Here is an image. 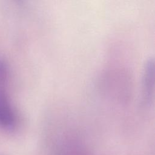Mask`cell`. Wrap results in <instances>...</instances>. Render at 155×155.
<instances>
[{"label": "cell", "mask_w": 155, "mask_h": 155, "mask_svg": "<svg viewBox=\"0 0 155 155\" xmlns=\"http://www.w3.org/2000/svg\"><path fill=\"white\" fill-rule=\"evenodd\" d=\"M154 91V62L149 59L144 68L142 81V96L143 102L148 105L151 102Z\"/></svg>", "instance_id": "cell-2"}, {"label": "cell", "mask_w": 155, "mask_h": 155, "mask_svg": "<svg viewBox=\"0 0 155 155\" xmlns=\"http://www.w3.org/2000/svg\"><path fill=\"white\" fill-rule=\"evenodd\" d=\"M8 77V70L6 64L0 59V89H3Z\"/></svg>", "instance_id": "cell-3"}, {"label": "cell", "mask_w": 155, "mask_h": 155, "mask_svg": "<svg viewBox=\"0 0 155 155\" xmlns=\"http://www.w3.org/2000/svg\"><path fill=\"white\" fill-rule=\"evenodd\" d=\"M16 123V116L11 103L4 90L0 89V128L12 130Z\"/></svg>", "instance_id": "cell-1"}]
</instances>
